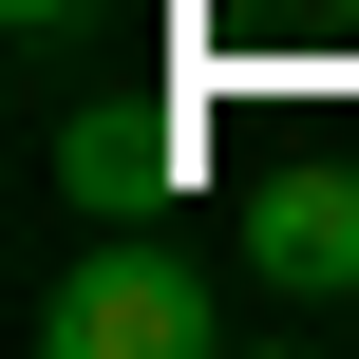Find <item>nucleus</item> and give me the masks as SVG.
I'll use <instances>...</instances> for the list:
<instances>
[{"mask_svg":"<svg viewBox=\"0 0 359 359\" xmlns=\"http://www.w3.org/2000/svg\"><path fill=\"white\" fill-rule=\"evenodd\" d=\"M38 341H57V359H208V341H227V284H208L189 246H133V227H114V246L38 303Z\"/></svg>","mask_w":359,"mask_h":359,"instance_id":"1","label":"nucleus"},{"mask_svg":"<svg viewBox=\"0 0 359 359\" xmlns=\"http://www.w3.org/2000/svg\"><path fill=\"white\" fill-rule=\"evenodd\" d=\"M246 265H265V303H359V170H284L246 208Z\"/></svg>","mask_w":359,"mask_h":359,"instance_id":"2","label":"nucleus"},{"mask_svg":"<svg viewBox=\"0 0 359 359\" xmlns=\"http://www.w3.org/2000/svg\"><path fill=\"white\" fill-rule=\"evenodd\" d=\"M170 170H189V114H76L57 133V189L76 208H170Z\"/></svg>","mask_w":359,"mask_h":359,"instance_id":"3","label":"nucleus"},{"mask_svg":"<svg viewBox=\"0 0 359 359\" xmlns=\"http://www.w3.org/2000/svg\"><path fill=\"white\" fill-rule=\"evenodd\" d=\"M0 19H19V38H57V19H95V0H0Z\"/></svg>","mask_w":359,"mask_h":359,"instance_id":"4","label":"nucleus"}]
</instances>
